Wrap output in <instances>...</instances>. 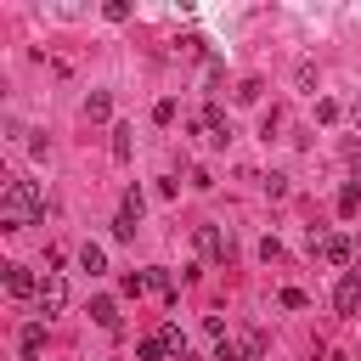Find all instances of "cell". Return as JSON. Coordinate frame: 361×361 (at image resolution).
<instances>
[{
  "label": "cell",
  "instance_id": "cell-1",
  "mask_svg": "<svg viewBox=\"0 0 361 361\" xmlns=\"http://www.w3.org/2000/svg\"><path fill=\"white\" fill-rule=\"evenodd\" d=\"M45 214V197H39V186L34 180H6V192H0V220H6V231H23V226H34Z\"/></svg>",
  "mask_w": 361,
  "mask_h": 361
},
{
  "label": "cell",
  "instance_id": "cell-2",
  "mask_svg": "<svg viewBox=\"0 0 361 361\" xmlns=\"http://www.w3.org/2000/svg\"><path fill=\"white\" fill-rule=\"evenodd\" d=\"M310 248H316L327 265H350V254H355V243H350V237H338V231H322V237H310Z\"/></svg>",
  "mask_w": 361,
  "mask_h": 361
},
{
  "label": "cell",
  "instance_id": "cell-3",
  "mask_svg": "<svg viewBox=\"0 0 361 361\" xmlns=\"http://www.w3.org/2000/svg\"><path fill=\"white\" fill-rule=\"evenodd\" d=\"M39 316H56L62 305H68V282H62V271H45V282H39Z\"/></svg>",
  "mask_w": 361,
  "mask_h": 361
},
{
  "label": "cell",
  "instance_id": "cell-4",
  "mask_svg": "<svg viewBox=\"0 0 361 361\" xmlns=\"http://www.w3.org/2000/svg\"><path fill=\"white\" fill-rule=\"evenodd\" d=\"M197 135H203V141H214V147H226V141H231V124H226V113H220L214 102L197 113Z\"/></svg>",
  "mask_w": 361,
  "mask_h": 361
},
{
  "label": "cell",
  "instance_id": "cell-5",
  "mask_svg": "<svg viewBox=\"0 0 361 361\" xmlns=\"http://www.w3.org/2000/svg\"><path fill=\"white\" fill-rule=\"evenodd\" d=\"M333 305H338V316H355V310H361V276H355V271H344V276H338Z\"/></svg>",
  "mask_w": 361,
  "mask_h": 361
},
{
  "label": "cell",
  "instance_id": "cell-6",
  "mask_svg": "<svg viewBox=\"0 0 361 361\" xmlns=\"http://www.w3.org/2000/svg\"><path fill=\"white\" fill-rule=\"evenodd\" d=\"M192 237H197V254H209V259H226V254H231V237H226L220 226H197Z\"/></svg>",
  "mask_w": 361,
  "mask_h": 361
},
{
  "label": "cell",
  "instance_id": "cell-7",
  "mask_svg": "<svg viewBox=\"0 0 361 361\" xmlns=\"http://www.w3.org/2000/svg\"><path fill=\"white\" fill-rule=\"evenodd\" d=\"M6 293H11V299H39L34 271H28V265H6Z\"/></svg>",
  "mask_w": 361,
  "mask_h": 361
},
{
  "label": "cell",
  "instance_id": "cell-8",
  "mask_svg": "<svg viewBox=\"0 0 361 361\" xmlns=\"http://www.w3.org/2000/svg\"><path fill=\"white\" fill-rule=\"evenodd\" d=\"M130 152H135V130H130V124H113V158L130 164Z\"/></svg>",
  "mask_w": 361,
  "mask_h": 361
},
{
  "label": "cell",
  "instance_id": "cell-9",
  "mask_svg": "<svg viewBox=\"0 0 361 361\" xmlns=\"http://www.w3.org/2000/svg\"><path fill=\"white\" fill-rule=\"evenodd\" d=\"M90 322L113 333V327H118V305H113V299H90Z\"/></svg>",
  "mask_w": 361,
  "mask_h": 361
},
{
  "label": "cell",
  "instance_id": "cell-10",
  "mask_svg": "<svg viewBox=\"0 0 361 361\" xmlns=\"http://www.w3.org/2000/svg\"><path fill=\"white\" fill-rule=\"evenodd\" d=\"M17 344H23V355H39V350H45V322H28V327L17 333Z\"/></svg>",
  "mask_w": 361,
  "mask_h": 361
},
{
  "label": "cell",
  "instance_id": "cell-11",
  "mask_svg": "<svg viewBox=\"0 0 361 361\" xmlns=\"http://www.w3.org/2000/svg\"><path fill=\"white\" fill-rule=\"evenodd\" d=\"M79 265H85L90 276H102V271H107V254H102V243H85V248H79Z\"/></svg>",
  "mask_w": 361,
  "mask_h": 361
},
{
  "label": "cell",
  "instance_id": "cell-12",
  "mask_svg": "<svg viewBox=\"0 0 361 361\" xmlns=\"http://www.w3.org/2000/svg\"><path fill=\"white\" fill-rule=\"evenodd\" d=\"M135 355H141V361H164V355H169V344H164V333H147V338L135 344Z\"/></svg>",
  "mask_w": 361,
  "mask_h": 361
},
{
  "label": "cell",
  "instance_id": "cell-13",
  "mask_svg": "<svg viewBox=\"0 0 361 361\" xmlns=\"http://www.w3.org/2000/svg\"><path fill=\"white\" fill-rule=\"evenodd\" d=\"M107 113H113V96L107 90H90L85 96V118H107Z\"/></svg>",
  "mask_w": 361,
  "mask_h": 361
},
{
  "label": "cell",
  "instance_id": "cell-14",
  "mask_svg": "<svg viewBox=\"0 0 361 361\" xmlns=\"http://www.w3.org/2000/svg\"><path fill=\"white\" fill-rule=\"evenodd\" d=\"M118 288H124L130 299H141V293H147L152 282H147V271H124V282H118Z\"/></svg>",
  "mask_w": 361,
  "mask_h": 361
},
{
  "label": "cell",
  "instance_id": "cell-15",
  "mask_svg": "<svg viewBox=\"0 0 361 361\" xmlns=\"http://www.w3.org/2000/svg\"><path fill=\"white\" fill-rule=\"evenodd\" d=\"M147 282H152L158 299H175V276H169V271H147Z\"/></svg>",
  "mask_w": 361,
  "mask_h": 361
},
{
  "label": "cell",
  "instance_id": "cell-16",
  "mask_svg": "<svg viewBox=\"0 0 361 361\" xmlns=\"http://www.w3.org/2000/svg\"><path fill=\"white\" fill-rule=\"evenodd\" d=\"M355 209H361V186H355V180H350V186H344V192H338V214H355Z\"/></svg>",
  "mask_w": 361,
  "mask_h": 361
},
{
  "label": "cell",
  "instance_id": "cell-17",
  "mask_svg": "<svg viewBox=\"0 0 361 361\" xmlns=\"http://www.w3.org/2000/svg\"><path fill=\"white\" fill-rule=\"evenodd\" d=\"M141 209H147V197L130 186V192H124V214H130V220H141Z\"/></svg>",
  "mask_w": 361,
  "mask_h": 361
},
{
  "label": "cell",
  "instance_id": "cell-18",
  "mask_svg": "<svg viewBox=\"0 0 361 361\" xmlns=\"http://www.w3.org/2000/svg\"><path fill=\"white\" fill-rule=\"evenodd\" d=\"M113 237H124V243H130V237H135V220H130V214H124V209H118V214H113Z\"/></svg>",
  "mask_w": 361,
  "mask_h": 361
},
{
  "label": "cell",
  "instance_id": "cell-19",
  "mask_svg": "<svg viewBox=\"0 0 361 361\" xmlns=\"http://www.w3.org/2000/svg\"><path fill=\"white\" fill-rule=\"evenodd\" d=\"M276 299H282V310H305V305H310V299H305V293H299V288H282V293H276Z\"/></svg>",
  "mask_w": 361,
  "mask_h": 361
},
{
  "label": "cell",
  "instance_id": "cell-20",
  "mask_svg": "<svg viewBox=\"0 0 361 361\" xmlns=\"http://www.w3.org/2000/svg\"><path fill=\"white\" fill-rule=\"evenodd\" d=\"M214 361H243V344H231V338H220V344H214Z\"/></svg>",
  "mask_w": 361,
  "mask_h": 361
},
{
  "label": "cell",
  "instance_id": "cell-21",
  "mask_svg": "<svg viewBox=\"0 0 361 361\" xmlns=\"http://www.w3.org/2000/svg\"><path fill=\"white\" fill-rule=\"evenodd\" d=\"M102 17H107V23H124V17H130V6H124V0H107V6H102Z\"/></svg>",
  "mask_w": 361,
  "mask_h": 361
},
{
  "label": "cell",
  "instance_id": "cell-22",
  "mask_svg": "<svg viewBox=\"0 0 361 361\" xmlns=\"http://www.w3.org/2000/svg\"><path fill=\"white\" fill-rule=\"evenodd\" d=\"M350 118H355V124H361V96H355V107H350Z\"/></svg>",
  "mask_w": 361,
  "mask_h": 361
},
{
  "label": "cell",
  "instance_id": "cell-23",
  "mask_svg": "<svg viewBox=\"0 0 361 361\" xmlns=\"http://www.w3.org/2000/svg\"><path fill=\"white\" fill-rule=\"evenodd\" d=\"M327 361H350V355H327Z\"/></svg>",
  "mask_w": 361,
  "mask_h": 361
}]
</instances>
